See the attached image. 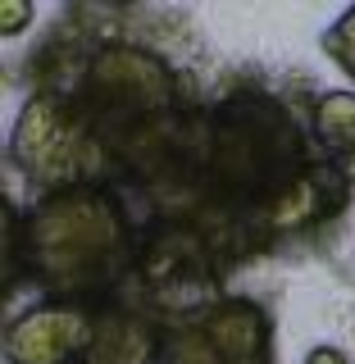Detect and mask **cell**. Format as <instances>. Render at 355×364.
<instances>
[{"mask_svg":"<svg viewBox=\"0 0 355 364\" xmlns=\"http://www.w3.org/2000/svg\"><path fill=\"white\" fill-rule=\"evenodd\" d=\"M9 219V264L28 269L55 301H87L114 287V278L132 259V237L123 205L110 187H64L41 196L28 219Z\"/></svg>","mask_w":355,"mask_h":364,"instance_id":"cell-1","label":"cell"},{"mask_svg":"<svg viewBox=\"0 0 355 364\" xmlns=\"http://www.w3.org/2000/svg\"><path fill=\"white\" fill-rule=\"evenodd\" d=\"M9 159L46 196L64 187H105L114 168L91 119L64 91H41L23 105L14 136H9Z\"/></svg>","mask_w":355,"mask_h":364,"instance_id":"cell-2","label":"cell"},{"mask_svg":"<svg viewBox=\"0 0 355 364\" xmlns=\"http://www.w3.org/2000/svg\"><path fill=\"white\" fill-rule=\"evenodd\" d=\"M100 328V305L87 301H41L5 328L9 364H87Z\"/></svg>","mask_w":355,"mask_h":364,"instance_id":"cell-3","label":"cell"},{"mask_svg":"<svg viewBox=\"0 0 355 364\" xmlns=\"http://www.w3.org/2000/svg\"><path fill=\"white\" fill-rule=\"evenodd\" d=\"M191 328L223 364H269V310L246 296H219L191 318Z\"/></svg>","mask_w":355,"mask_h":364,"instance_id":"cell-4","label":"cell"},{"mask_svg":"<svg viewBox=\"0 0 355 364\" xmlns=\"http://www.w3.org/2000/svg\"><path fill=\"white\" fill-rule=\"evenodd\" d=\"M310 132L328 159H355V91H324L310 109Z\"/></svg>","mask_w":355,"mask_h":364,"instance_id":"cell-5","label":"cell"},{"mask_svg":"<svg viewBox=\"0 0 355 364\" xmlns=\"http://www.w3.org/2000/svg\"><path fill=\"white\" fill-rule=\"evenodd\" d=\"M324 50H328V60H333L341 73L355 82V5L341 14L333 28H328V37H324Z\"/></svg>","mask_w":355,"mask_h":364,"instance_id":"cell-6","label":"cell"},{"mask_svg":"<svg viewBox=\"0 0 355 364\" xmlns=\"http://www.w3.org/2000/svg\"><path fill=\"white\" fill-rule=\"evenodd\" d=\"M164 360H169V364H223V360L210 355V346L201 341V333H196L191 323L178 328V333L164 341Z\"/></svg>","mask_w":355,"mask_h":364,"instance_id":"cell-7","label":"cell"},{"mask_svg":"<svg viewBox=\"0 0 355 364\" xmlns=\"http://www.w3.org/2000/svg\"><path fill=\"white\" fill-rule=\"evenodd\" d=\"M37 9L28 5V0H5L0 5V37H18V32H28V23Z\"/></svg>","mask_w":355,"mask_h":364,"instance_id":"cell-8","label":"cell"},{"mask_svg":"<svg viewBox=\"0 0 355 364\" xmlns=\"http://www.w3.org/2000/svg\"><path fill=\"white\" fill-rule=\"evenodd\" d=\"M305 364H351V360H346V350H337V346H314L310 355H305Z\"/></svg>","mask_w":355,"mask_h":364,"instance_id":"cell-9","label":"cell"}]
</instances>
